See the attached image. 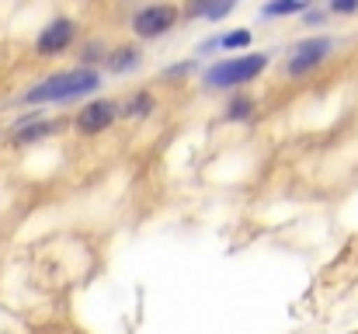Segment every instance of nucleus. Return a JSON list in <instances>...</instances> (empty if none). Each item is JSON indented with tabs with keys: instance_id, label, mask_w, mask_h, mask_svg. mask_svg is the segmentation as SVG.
Segmentation results:
<instances>
[{
	"instance_id": "15",
	"label": "nucleus",
	"mask_w": 358,
	"mask_h": 334,
	"mask_svg": "<svg viewBox=\"0 0 358 334\" xmlns=\"http://www.w3.org/2000/svg\"><path fill=\"white\" fill-rule=\"evenodd\" d=\"M202 67V60H181V63H171V67H164V77L167 81H178V77H188V74H195Z\"/></svg>"
},
{
	"instance_id": "5",
	"label": "nucleus",
	"mask_w": 358,
	"mask_h": 334,
	"mask_svg": "<svg viewBox=\"0 0 358 334\" xmlns=\"http://www.w3.org/2000/svg\"><path fill=\"white\" fill-rule=\"evenodd\" d=\"M77 42H80V21L70 18V14H56L35 35V56L38 60H56V56L70 53Z\"/></svg>"
},
{
	"instance_id": "17",
	"label": "nucleus",
	"mask_w": 358,
	"mask_h": 334,
	"mask_svg": "<svg viewBox=\"0 0 358 334\" xmlns=\"http://www.w3.org/2000/svg\"><path fill=\"white\" fill-rule=\"evenodd\" d=\"M327 18H331V14H327V7H313V4H310V11L303 14V25H306V28H324V25H327Z\"/></svg>"
},
{
	"instance_id": "4",
	"label": "nucleus",
	"mask_w": 358,
	"mask_h": 334,
	"mask_svg": "<svg viewBox=\"0 0 358 334\" xmlns=\"http://www.w3.org/2000/svg\"><path fill=\"white\" fill-rule=\"evenodd\" d=\"M178 21H181V7L171 4V0H160V4L136 7L129 28H132V35L139 42H160V39H167L178 28Z\"/></svg>"
},
{
	"instance_id": "10",
	"label": "nucleus",
	"mask_w": 358,
	"mask_h": 334,
	"mask_svg": "<svg viewBox=\"0 0 358 334\" xmlns=\"http://www.w3.org/2000/svg\"><path fill=\"white\" fill-rule=\"evenodd\" d=\"M254 118H257V98H254L250 91L230 95L227 105H223V115H220L223 125H247V122H254Z\"/></svg>"
},
{
	"instance_id": "8",
	"label": "nucleus",
	"mask_w": 358,
	"mask_h": 334,
	"mask_svg": "<svg viewBox=\"0 0 358 334\" xmlns=\"http://www.w3.org/2000/svg\"><path fill=\"white\" fill-rule=\"evenodd\" d=\"M143 63H146L143 46L139 42H122V46L108 49V60H105V70L101 74H108V77H129V74L143 70Z\"/></svg>"
},
{
	"instance_id": "16",
	"label": "nucleus",
	"mask_w": 358,
	"mask_h": 334,
	"mask_svg": "<svg viewBox=\"0 0 358 334\" xmlns=\"http://www.w3.org/2000/svg\"><path fill=\"white\" fill-rule=\"evenodd\" d=\"M327 14H334V18H355L358 0H331L327 4Z\"/></svg>"
},
{
	"instance_id": "13",
	"label": "nucleus",
	"mask_w": 358,
	"mask_h": 334,
	"mask_svg": "<svg viewBox=\"0 0 358 334\" xmlns=\"http://www.w3.org/2000/svg\"><path fill=\"white\" fill-rule=\"evenodd\" d=\"M310 11V0H268L261 7V18H303Z\"/></svg>"
},
{
	"instance_id": "3",
	"label": "nucleus",
	"mask_w": 358,
	"mask_h": 334,
	"mask_svg": "<svg viewBox=\"0 0 358 334\" xmlns=\"http://www.w3.org/2000/svg\"><path fill=\"white\" fill-rule=\"evenodd\" d=\"M334 49H338V39L327 35V32L303 35V39H296V42L285 49V56H282V74H285L289 81H306V77H313L317 70H324V67L331 63Z\"/></svg>"
},
{
	"instance_id": "1",
	"label": "nucleus",
	"mask_w": 358,
	"mask_h": 334,
	"mask_svg": "<svg viewBox=\"0 0 358 334\" xmlns=\"http://www.w3.org/2000/svg\"><path fill=\"white\" fill-rule=\"evenodd\" d=\"M105 88V74L98 70H84V67H70V70H56L42 81H35L24 95L21 105L28 109H49V105H73V102H91L98 98V91Z\"/></svg>"
},
{
	"instance_id": "7",
	"label": "nucleus",
	"mask_w": 358,
	"mask_h": 334,
	"mask_svg": "<svg viewBox=\"0 0 358 334\" xmlns=\"http://www.w3.org/2000/svg\"><path fill=\"white\" fill-rule=\"evenodd\" d=\"M59 129H63V122H59V118H49L42 109H35V111H28V115H21V118L10 125L7 143H10L14 150H24V146H35V143L52 139Z\"/></svg>"
},
{
	"instance_id": "12",
	"label": "nucleus",
	"mask_w": 358,
	"mask_h": 334,
	"mask_svg": "<svg viewBox=\"0 0 358 334\" xmlns=\"http://www.w3.org/2000/svg\"><path fill=\"white\" fill-rule=\"evenodd\" d=\"M108 42L105 39H87V42H80L77 46V67H84V70H105V60H108Z\"/></svg>"
},
{
	"instance_id": "11",
	"label": "nucleus",
	"mask_w": 358,
	"mask_h": 334,
	"mask_svg": "<svg viewBox=\"0 0 358 334\" xmlns=\"http://www.w3.org/2000/svg\"><path fill=\"white\" fill-rule=\"evenodd\" d=\"M237 11V0H199V4H192V7H181V18H188V21H195V18H206V21H213V25H220V21H227L230 14Z\"/></svg>"
},
{
	"instance_id": "9",
	"label": "nucleus",
	"mask_w": 358,
	"mask_h": 334,
	"mask_svg": "<svg viewBox=\"0 0 358 334\" xmlns=\"http://www.w3.org/2000/svg\"><path fill=\"white\" fill-rule=\"evenodd\" d=\"M160 111V102L150 88H136L132 95H125L119 102V122H150L153 115Z\"/></svg>"
},
{
	"instance_id": "2",
	"label": "nucleus",
	"mask_w": 358,
	"mask_h": 334,
	"mask_svg": "<svg viewBox=\"0 0 358 334\" xmlns=\"http://www.w3.org/2000/svg\"><path fill=\"white\" fill-rule=\"evenodd\" d=\"M271 49H250V53H240V56H223L209 67H202V91L206 95H216V91H227V95H237L247 91V84H254L268 67H271Z\"/></svg>"
},
{
	"instance_id": "6",
	"label": "nucleus",
	"mask_w": 358,
	"mask_h": 334,
	"mask_svg": "<svg viewBox=\"0 0 358 334\" xmlns=\"http://www.w3.org/2000/svg\"><path fill=\"white\" fill-rule=\"evenodd\" d=\"M115 125H119V98H91L73 115V132L87 136V139L105 136Z\"/></svg>"
},
{
	"instance_id": "14",
	"label": "nucleus",
	"mask_w": 358,
	"mask_h": 334,
	"mask_svg": "<svg viewBox=\"0 0 358 334\" xmlns=\"http://www.w3.org/2000/svg\"><path fill=\"white\" fill-rule=\"evenodd\" d=\"M254 32L250 28H234V32H220V53H250Z\"/></svg>"
}]
</instances>
